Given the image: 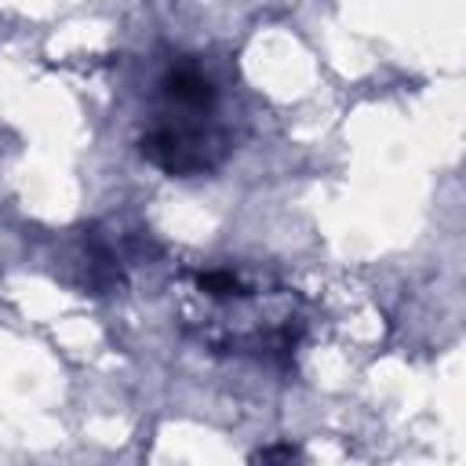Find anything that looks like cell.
<instances>
[{
  "instance_id": "6da1fadb",
  "label": "cell",
  "mask_w": 466,
  "mask_h": 466,
  "mask_svg": "<svg viewBox=\"0 0 466 466\" xmlns=\"http://www.w3.org/2000/svg\"><path fill=\"white\" fill-rule=\"evenodd\" d=\"M193 291L208 302L200 339L226 353L288 357L299 342L295 295L288 288H262L237 269L193 273Z\"/></svg>"
},
{
  "instance_id": "7a4b0ae2",
  "label": "cell",
  "mask_w": 466,
  "mask_h": 466,
  "mask_svg": "<svg viewBox=\"0 0 466 466\" xmlns=\"http://www.w3.org/2000/svg\"><path fill=\"white\" fill-rule=\"evenodd\" d=\"M189 116H197V113H189ZM189 116L160 120L142 138V153L167 175H204L229 149V142L218 127H211L204 120H189Z\"/></svg>"
},
{
  "instance_id": "3957f363",
  "label": "cell",
  "mask_w": 466,
  "mask_h": 466,
  "mask_svg": "<svg viewBox=\"0 0 466 466\" xmlns=\"http://www.w3.org/2000/svg\"><path fill=\"white\" fill-rule=\"evenodd\" d=\"M160 95L186 113H204L215 102V84L197 66H171L160 80Z\"/></svg>"
},
{
  "instance_id": "277c9868",
  "label": "cell",
  "mask_w": 466,
  "mask_h": 466,
  "mask_svg": "<svg viewBox=\"0 0 466 466\" xmlns=\"http://www.w3.org/2000/svg\"><path fill=\"white\" fill-rule=\"evenodd\" d=\"M295 462H299V448L288 444V441L269 444V448H262V451L255 455V466H295Z\"/></svg>"
}]
</instances>
